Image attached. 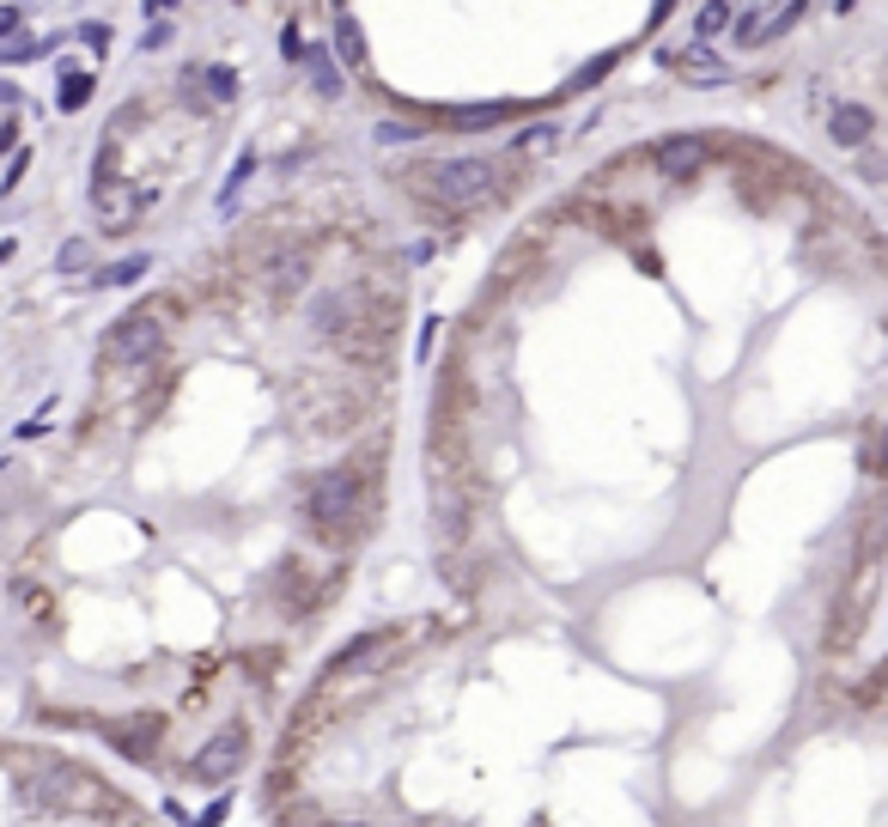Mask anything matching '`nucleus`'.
I'll return each instance as SVG.
<instances>
[{
  "label": "nucleus",
  "mask_w": 888,
  "mask_h": 827,
  "mask_svg": "<svg viewBox=\"0 0 888 827\" xmlns=\"http://www.w3.org/2000/svg\"><path fill=\"white\" fill-rule=\"evenodd\" d=\"M92 219L104 226V238L128 231L140 219V189L134 183H110V189H92Z\"/></svg>",
  "instance_id": "11"
},
{
  "label": "nucleus",
  "mask_w": 888,
  "mask_h": 827,
  "mask_svg": "<svg viewBox=\"0 0 888 827\" xmlns=\"http://www.w3.org/2000/svg\"><path fill=\"white\" fill-rule=\"evenodd\" d=\"M86 43H92L98 56H104V43H110V24H86Z\"/></svg>",
  "instance_id": "26"
},
{
  "label": "nucleus",
  "mask_w": 888,
  "mask_h": 827,
  "mask_svg": "<svg viewBox=\"0 0 888 827\" xmlns=\"http://www.w3.org/2000/svg\"><path fill=\"white\" fill-rule=\"evenodd\" d=\"M797 19H804V7H737V19H730L725 43H737V49H761V43H774V37L791 31Z\"/></svg>",
  "instance_id": "7"
},
{
  "label": "nucleus",
  "mask_w": 888,
  "mask_h": 827,
  "mask_svg": "<svg viewBox=\"0 0 888 827\" xmlns=\"http://www.w3.org/2000/svg\"><path fill=\"white\" fill-rule=\"evenodd\" d=\"M511 116H523V103H450L445 122L450 128H493V122H511Z\"/></svg>",
  "instance_id": "15"
},
{
  "label": "nucleus",
  "mask_w": 888,
  "mask_h": 827,
  "mask_svg": "<svg viewBox=\"0 0 888 827\" xmlns=\"http://www.w3.org/2000/svg\"><path fill=\"white\" fill-rule=\"evenodd\" d=\"M305 517H311V536L323 548H359L371 517H378V494H371V481L353 462H341V469L317 475L305 487Z\"/></svg>",
  "instance_id": "1"
},
{
  "label": "nucleus",
  "mask_w": 888,
  "mask_h": 827,
  "mask_svg": "<svg viewBox=\"0 0 888 827\" xmlns=\"http://www.w3.org/2000/svg\"><path fill=\"white\" fill-rule=\"evenodd\" d=\"M49 56V37H24V43H0V61H37Z\"/></svg>",
  "instance_id": "21"
},
{
  "label": "nucleus",
  "mask_w": 888,
  "mask_h": 827,
  "mask_svg": "<svg viewBox=\"0 0 888 827\" xmlns=\"http://www.w3.org/2000/svg\"><path fill=\"white\" fill-rule=\"evenodd\" d=\"M19 24H24V12H19V7H0V37H12Z\"/></svg>",
  "instance_id": "25"
},
{
  "label": "nucleus",
  "mask_w": 888,
  "mask_h": 827,
  "mask_svg": "<svg viewBox=\"0 0 888 827\" xmlns=\"http://www.w3.org/2000/svg\"><path fill=\"white\" fill-rule=\"evenodd\" d=\"M86 262H92V243H86V238H68V243H61V256H56L61 275H80Z\"/></svg>",
  "instance_id": "18"
},
{
  "label": "nucleus",
  "mask_w": 888,
  "mask_h": 827,
  "mask_svg": "<svg viewBox=\"0 0 888 827\" xmlns=\"http://www.w3.org/2000/svg\"><path fill=\"white\" fill-rule=\"evenodd\" d=\"M402 183L427 213L462 219L469 207H481L499 189V165L493 159H432V165H408Z\"/></svg>",
  "instance_id": "2"
},
{
  "label": "nucleus",
  "mask_w": 888,
  "mask_h": 827,
  "mask_svg": "<svg viewBox=\"0 0 888 827\" xmlns=\"http://www.w3.org/2000/svg\"><path fill=\"white\" fill-rule=\"evenodd\" d=\"M828 134H834V147L865 152L870 140H877V110H870V103H852V98H834L828 103Z\"/></svg>",
  "instance_id": "10"
},
{
  "label": "nucleus",
  "mask_w": 888,
  "mask_h": 827,
  "mask_svg": "<svg viewBox=\"0 0 888 827\" xmlns=\"http://www.w3.org/2000/svg\"><path fill=\"white\" fill-rule=\"evenodd\" d=\"M663 61H669V68H681V80H694V86H730V80H737V68L718 61L706 43H688V56H681V49H663Z\"/></svg>",
  "instance_id": "13"
},
{
  "label": "nucleus",
  "mask_w": 888,
  "mask_h": 827,
  "mask_svg": "<svg viewBox=\"0 0 888 827\" xmlns=\"http://www.w3.org/2000/svg\"><path fill=\"white\" fill-rule=\"evenodd\" d=\"M706 159H712V140H706V134H669V140H658V147H651V165H658L669 183H688V177H700Z\"/></svg>",
  "instance_id": "8"
},
{
  "label": "nucleus",
  "mask_w": 888,
  "mask_h": 827,
  "mask_svg": "<svg viewBox=\"0 0 888 827\" xmlns=\"http://www.w3.org/2000/svg\"><path fill=\"white\" fill-rule=\"evenodd\" d=\"M858 171H865L870 183H888V159H877V152H865V159H858Z\"/></svg>",
  "instance_id": "24"
},
{
  "label": "nucleus",
  "mask_w": 888,
  "mask_h": 827,
  "mask_svg": "<svg viewBox=\"0 0 888 827\" xmlns=\"http://www.w3.org/2000/svg\"><path fill=\"white\" fill-rule=\"evenodd\" d=\"M140 275H147V256H128V262H116V268L98 275V287H122V280H140Z\"/></svg>",
  "instance_id": "20"
},
{
  "label": "nucleus",
  "mask_w": 888,
  "mask_h": 827,
  "mask_svg": "<svg viewBox=\"0 0 888 827\" xmlns=\"http://www.w3.org/2000/svg\"><path fill=\"white\" fill-rule=\"evenodd\" d=\"M164 43H171V24H152L147 43H140V49H164Z\"/></svg>",
  "instance_id": "27"
},
{
  "label": "nucleus",
  "mask_w": 888,
  "mask_h": 827,
  "mask_svg": "<svg viewBox=\"0 0 888 827\" xmlns=\"http://www.w3.org/2000/svg\"><path fill=\"white\" fill-rule=\"evenodd\" d=\"M730 19H737V7H725V0H712V7H700L694 12V37H718V31H730Z\"/></svg>",
  "instance_id": "16"
},
{
  "label": "nucleus",
  "mask_w": 888,
  "mask_h": 827,
  "mask_svg": "<svg viewBox=\"0 0 888 827\" xmlns=\"http://www.w3.org/2000/svg\"><path fill=\"white\" fill-rule=\"evenodd\" d=\"M415 639V632H396V627H378V632H366V639H353L347 651H335L329 657V669H323V688L329 681H347V676H378L383 664H390L402 645Z\"/></svg>",
  "instance_id": "5"
},
{
  "label": "nucleus",
  "mask_w": 888,
  "mask_h": 827,
  "mask_svg": "<svg viewBox=\"0 0 888 827\" xmlns=\"http://www.w3.org/2000/svg\"><path fill=\"white\" fill-rule=\"evenodd\" d=\"M92 103V73H68V86H61V110H86Z\"/></svg>",
  "instance_id": "19"
},
{
  "label": "nucleus",
  "mask_w": 888,
  "mask_h": 827,
  "mask_svg": "<svg viewBox=\"0 0 888 827\" xmlns=\"http://www.w3.org/2000/svg\"><path fill=\"white\" fill-rule=\"evenodd\" d=\"M243 760H250V730H243V724H226V730H213L208 743L189 755V779L196 785H231L243 773Z\"/></svg>",
  "instance_id": "4"
},
{
  "label": "nucleus",
  "mask_w": 888,
  "mask_h": 827,
  "mask_svg": "<svg viewBox=\"0 0 888 827\" xmlns=\"http://www.w3.org/2000/svg\"><path fill=\"white\" fill-rule=\"evenodd\" d=\"M98 736H104L122 760L152 767V760H159V743H164V718H110V724H98Z\"/></svg>",
  "instance_id": "6"
},
{
  "label": "nucleus",
  "mask_w": 888,
  "mask_h": 827,
  "mask_svg": "<svg viewBox=\"0 0 888 827\" xmlns=\"http://www.w3.org/2000/svg\"><path fill=\"white\" fill-rule=\"evenodd\" d=\"M226 809H231V797H220V804H213L208 816H201V827H220V821H226Z\"/></svg>",
  "instance_id": "28"
},
{
  "label": "nucleus",
  "mask_w": 888,
  "mask_h": 827,
  "mask_svg": "<svg viewBox=\"0 0 888 827\" xmlns=\"http://www.w3.org/2000/svg\"><path fill=\"white\" fill-rule=\"evenodd\" d=\"M329 24H335V56H341L353 73H366L371 56H366V31H359V19H353V12H335Z\"/></svg>",
  "instance_id": "14"
},
{
  "label": "nucleus",
  "mask_w": 888,
  "mask_h": 827,
  "mask_svg": "<svg viewBox=\"0 0 888 827\" xmlns=\"http://www.w3.org/2000/svg\"><path fill=\"white\" fill-rule=\"evenodd\" d=\"M201 86H208L213 103H231V98H238V73L220 68V61H213V68H201Z\"/></svg>",
  "instance_id": "17"
},
{
  "label": "nucleus",
  "mask_w": 888,
  "mask_h": 827,
  "mask_svg": "<svg viewBox=\"0 0 888 827\" xmlns=\"http://www.w3.org/2000/svg\"><path fill=\"white\" fill-rule=\"evenodd\" d=\"M378 140L383 147H408V140H427L415 122H378Z\"/></svg>",
  "instance_id": "22"
},
{
  "label": "nucleus",
  "mask_w": 888,
  "mask_h": 827,
  "mask_svg": "<svg viewBox=\"0 0 888 827\" xmlns=\"http://www.w3.org/2000/svg\"><path fill=\"white\" fill-rule=\"evenodd\" d=\"M865 462H870V469H877V475H888V420L877 426V432H870V450H865Z\"/></svg>",
  "instance_id": "23"
},
{
  "label": "nucleus",
  "mask_w": 888,
  "mask_h": 827,
  "mask_svg": "<svg viewBox=\"0 0 888 827\" xmlns=\"http://www.w3.org/2000/svg\"><path fill=\"white\" fill-rule=\"evenodd\" d=\"M335 585H341L335 572H329V578H317L311 566H287V572L275 578V597L287 602V609H317V602H323Z\"/></svg>",
  "instance_id": "12"
},
{
  "label": "nucleus",
  "mask_w": 888,
  "mask_h": 827,
  "mask_svg": "<svg viewBox=\"0 0 888 827\" xmlns=\"http://www.w3.org/2000/svg\"><path fill=\"white\" fill-rule=\"evenodd\" d=\"M329 827H366V821H329Z\"/></svg>",
  "instance_id": "29"
},
{
  "label": "nucleus",
  "mask_w": 888,
  "mask_h": 827,
  "mask_svg": "<svg viewBox=\"0 0 888 827\" xmlns=\"http://www.w3.org/2000/svg\"><path fill=\"white\" fill-rule=\"evenodd\" d=\"M177 317H183V299H177V292H159V299L134 305V310H128V317L104 335L98 371H134V366H147V359L164 347V335H171Z\"/></svg>",
  "instance_id": "3"
},
{
  "label": "nucleus",
  "mask_w": 888,
  "mask_h": 827,
  "mask_svg": "<svg viewBox=\"0 0 888 827\" xmlns=\"http://www.w3.org/2000/svg\"><path fill=\"white\" fill-rule=\"evenodd\" d=\"M299 420L311 426V432H353V420H359V402H353V390H341V383H329V390H311L299 402Z\"/></svg>",
  "instance_id": "9"
}]
</instances>
